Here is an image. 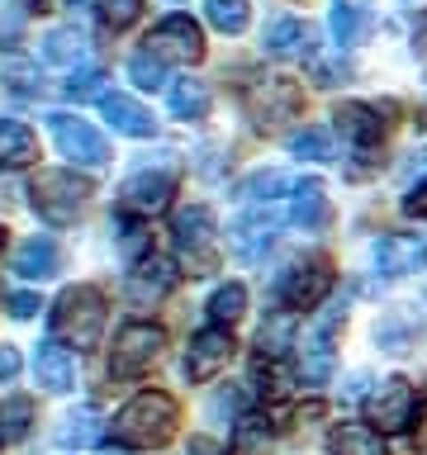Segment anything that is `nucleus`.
<instances>
[{"instance_id":"obj_1","label":"nucleus","mask_w":427,"mask_h":455,"mask_svg":"<svg viewBox=\"0 0 427 455\" xmlns=\"http://www.w3.org/2000/svg\"><path fill=\"white\" fill-rule=\"evenodd\" d=\"M176 422H181V408L176 398L162 394V389H142L138 398H128L114 418V441L119 446H138V451H157L176 436Z\"/></svg>"},{"instance_id":"obj_2","label":"nucleus","mask_w":427,"mask_h":455,"mask_svg":"<svg viewBox=\"0 0 427 455\" xmlns=\"http://www.w3.org/2000/svg\"><path fill=\"white\" fill-rule=\"evenodd\" d=\"M100 327H105V294L95 284H77V290H67L52 304V332L67 347L91 351L100 341Z\"/></svg>"},{"instance_id":"obj_3","label":"nucleus","mask_w":427,"mask_h":455,"mask_svg":"<svg viewBox=\"0 0 427 455\" xmlns=\"http://www.w3.org/2000/svg\"><path fill=\"white\" fill-rule=\"evenodd\" d=\"M28 195H34V209L43 213V219L62 228V223L77 219V209L85 204L91 180L77 176V171H38L34 185H28Z\"/></svg>"},{"instance_id":"obj_4","label":"nucleus","mask_w":427,"mask_h":455,"mask_svg":"<svg viewBox=\"0 0 427 455\" xmlns=\"http://www.w3.org/2000/svg\"><path fill=\"white\" fill-rule=\"evenodd\" d=\"M171 237H176V251L190 266V275H209L219 266V251H214V213L205 204L181 209L176 223H171Z\"/></svg>"},{"instance_id":"obj_5","label":"nucleus","mask_w":427,"mask_h":455,"mask_svg":"<svg viewBox=\"0 0 427 455\" xmlns=\"http://www.w3.org/2000/svg\"><path fill=\"white\" fill-rule=\"evenodd\" d=\"M166 347V332L162 327H152V323H128L119 327V337H114V355H109V375L114 379H133L142 375L157 355H162Z\"/></svg>"},{"instance_id":"obj_6","label":"nucleus","mask_w":427,"mask_h":455,"mask_svg":"<svg viewBox=\"0 0 427 455\" xmlns=\"http://www.w3.org/2000/svg\"><path fill=\"white\" fill-rule=\"evenodd\" d=\"M48 133L62 148V156H71L77 166H105L109 162V142L95 133L85 119H71V114H48Z\"/></svg>"},{"instance_id":"obj_7","label":"nucleus","mask_w":427,"mask_h":455,"mask_svg":"<svg viewBox=\"0 0 427 455\" xmlns=\"http://www.w3.org/2000/svg\"><path fill=\"white\" fill-rule=\"evenodd\" d=\"M299 105H304V91H299L294 81H285V76L256 81L247 91V114H252V124H262V128H276L285 119H294Z\"/></svg>"},{"instance_id":"obj_8","label":"nucleus","mask_w":427,"mask_h":455,"mask_svg":"<svg viewBox=\"0 0 427 455\" xmlns=\"http://www.w3.org/2000/svg\"><path fill=\"white\" fill-rule=\"evenodd\" d=\"M152 48L162 62H199L205 57V34H199V24L190 20V14H171V20H162L148 34Z\"/></svg>"},{"instance_id":"obj_9","label":"nucleus","mask_w":427,"mask_h":455,"mask_svg":"<svg viewBox=\"0 0 427 455\" xmlns=\"http://www.w3.org/2000/svg\"><path fill=\"white\" fill-rule=\"evenodd\" d=\"M370 422H380V432H404L418 412V394H413L408 379H380V389L370 394Z\"/></svg>"},{"instance_id":"obj_10","label":"nucleus","mask_w":427,"mask_h":455,"mask_svg":"<svg viewBox=\"0 0 427 455\" xmlns=\"http://www.w3.org/2000/svg\"><path fill=\"white\" fill-rule=\"evenodd\" d=\"M228 361H233V332H228V327H205V332L190 337V351H185V375H190L195 384L199 379H214Z\"/></svg>"},{"instance_id":"obj_11","label":"nucleus","mask_w":427,"mask_h":455,"mask_svg":"<svg viewBox=\"0 0 427 455\" xmlns=\"http://www.w3.org/2000/svg\"><path fill=\"white\" fill-rule=\"evenodd\" d=\"M327 290H333V270H327V261H299V266L285 270V280H280L285 308H313Z\"/></svg>"},{"instance_id":"obj_12","label":"nucleus","mask_w":427,"mask_h":455,"mask_svg":"<svg viewBox=\"0 0 427 455\" xmlns=\"http://www.w3.org/2000/svg\"><path fill=\"white\" fill-rule=\"evenodd\" d=\"M176 280H181V270L171 261H162V256H142V261L128 270V299H133L138 308L162 304V299L176 290Z\"/></svg>"},{"instance_id":"obj_13","label":"nucleus","mask_w":427,"mask_h":455,"mask_svg":"<svg viewBox=\"0 0 427 455\" xmlns=\"http://www.w3.org/2000/svg\"><path fill=\"white\" fill-rule=\"evenodd\" d=\"M171 190H176V180L166 171H138V176L124 180V209L128 213H162L171 204Z\"/></svg>"},{"instance_id":"obj_14","label":"nucleus","mask_w":427,"mask_h":455,"mask_svg":"<svg viewBox=\"0 0 427 455\" xmlns=\"http://www.w3.org/2000/svg\"><path fill=\"white\" fill-rule=\"evenodd\" d=\"M333 327H337V313H327V318L304 337V347H299V375H304V384H323L333 375V341H327Z\"/></svg>"},{"instance_id":"obj_15","label":"nucleus","mask_w":427,"mask_h":455,"mask_svg":"<svg viewBox=\"0 0 427 455\" xmlns=\"http://www.w3.org/2000/svg\"><path fill=\"white\" fill-rule=\"evenodd\" d=\"M327 28H333V38L342 43V48L366 43L370 28H375V10H370L366 0H333V10H327Z\"/></svg>"},{"instance_id":"obj_16","label":"nucleus","mask_w":427,"mask_h":455,"mask_svg":"<svg viewBox=\"0 0 427 455\" xmlns=\"http://www.w3.org/2000/svg\"><path fill=\"white\" fill-rule=\"evenodd\" d=\"M34 375L48 394H67L71 379H77V361H71V351L62 341H38L34 351Z\"/></svg>"},{"instance_id":"obj_17","label":"nucleus","mask_w":427,"mask_h":455,"mask_svg":"<svg viewBox=\"0 0 427 455\" xmlns=\"http://www.w3.org/2000/svg\"><path fill=\"white\" fill-rule=\"evenodd\" d=\"M100 114L109 119L114 133H128V138H152L157 133V119L148 109L138 105V100H128V95H100Z\"/></svg>"},{"instance_id":"obj_18","label":"nucleus","mask_w":427,"mask_h":455,"mask_svg":"<svg viewBox=\"0 0 427 455\" xmlns=\"http://www.w3.org/2000/svg\"><path fill=\"white\" fill-rule=\"evenodd\" d=\"M14 270H20L24 280H48L62 270V251H57L52 237H28L14 247Z\"/></svg>"},{"instance_id":"obj_19","label":"nucleus","mask_w":427,"mask_h":455,"mask_svg":"<svg viewBox=\"0 0 427 455\" xmlns=\"http://www.w3.org/2000/svg\"><path fill=\"white\" fill-rule=\"evenodd\" d=\"M276 228H280V213H247V219H238L233 228V251L238 256H247V261H256L266 247H270V237H276Z\"/></svg>"},{"instance_id":"obj_20","label":"nucleus","mask_w":427,"mask_h":455,"mask_svg":"<svg viewBox=\"0 0 427 455\" xmlns=\"http://www.w3.org/2000/svg\"><path fill=\"white\" fill-rule=\"evenodd\" d=\"M266 52H270V57H313L309 24H299V20H276V24L266 28Z\"/></svg>"},{"instance_id":"obj_21","label":"nucleus","mask_w":427,"mask_h":455,"mask_svg":"<svg viewBox=\"0 0 427 455\" xmlns=\"http://www.w3.org/2000/svg\"><path fill=\"white\" fill-rule=\"evenodd\" d=\"M38 156V138L28 124H14L5 119L0 124V166H28Z\"/></svg>"},{"instance_id":"obj_22","label":"nucleus","mask_w":427,"mask_h":455,"mask_svg":"<svg viewBox=\"0 0 427 455\" xmlns=\"http://www.w3.org/2000/svg\"><path fill=\"white\" fill-rule=\"evenodd\" d=\"M333 455H390V446H384V436L375 432V427L347 422V427L333 432Z\"/></svg>"},{"instance_id":"obj_23","label":"nucleus","mask_w":427,"mask_h":455,"mask_svg":"<svg viewBox=\"0 0 427 455\" xmlns=\"http://www.w3.org/2000/svg\"><path fill=\"white\" fill-rule=\"evenodd\" d=\"M290 219H294L299 228H323L327 219H333V209H327V195H323V185H318V180H304V185L294 190Z\"/></svg>"},{"instance_id":"obj_24","label":"nucleus","mask_w":427,"mask_h":455,"mask_svg":"<svg viewBox=\"0 0 427 455\" xmlns=\"http://www.w3.org/2000/svg\"><path fill=\"white\" fill-rule=\"evenodd\" d=\"M85 34L81 28H52L48 38H43V62H52V67H77L81 57H85Z\"/></svg>"},{"instance_id":"obj_25","label":"nucleus","mask_w":427,"mask_h":455,"mask_svg":"<svg viewBox=\"0 0 427 455\" xmlns=\"http://www.w3.org/2000/svg\"><path fill=\"white\" fill-rule=\"evenodd\" d=\"M337 128L347 133L351 142H361V148H370V142L380 138V114L370 109V105H337Z\"/></svg>"},{"instance_id":"obj_26","label":"nucleus","mask_w":427,"mask_h":455,"mask_svg":"<svg viewBox=\"0 0 427 455\" xmlns=\"http://www.w3.org/2000/svg\"><path fill=\"white\" fill-rule=\"evenodd\" d=\"M233 455H266L270 451V422L256 418V412H247V418H238L233 427V446H228Z\"/></svg>"},{"instance_id":"obj_27","label":"nucleus","mask_w":427,"mask_h":455,"mask_svg":"<svg viewBox=\"0 0 427 455\" xmlns=\"http://www.w3.org/2000/svg\"><path fill=\"white\" fill-rule=\"evenodd\" d=\"M171 114H176V119H205L209 114V85L205 81H176L171 85Z\"/></svg>"},{"instance_id":"obj_28","label":"nucleus","mask_w":427,"mask_h":455,"mask_svg":"<svg viewBox=\"0 0 427 455\" xmlns=\"http://www.w3.org/2000/svg\"><path fill=\"white\" fill-rule=\"evenodd\" d=\"M62 446H91V441H100V408L95 403H85V408H77L71 418L62 422Z\"/></svg>"},{"instance_id":"obj_29","label":"nucleus","mask_w":427,"mask_h":455,"mask_svg":"<svg viewBox=\"0 0 427 455\" xmlns=\"http://www.w3.org/2000/svg\"><path fill=\"white\" fill-rule=\"evenodd\" d=\"M28 427H34V398H10L5 408H0V441H24L28 436Z\"/></svg>"},{"instance_id":"obj_30","label":"nucleus","mask_w":427,"mask_h":455,"mask_svg":"<svg viewBox=\"0 0 427 455\" xmlns=\"http://www.w3.org/2000/svg\"><path fill=\"white\" fill-rule=\"evenodd\" d=\"M280 190H299V180L290 176V171H256V176H247L238 185L242 199H276Z\"/></svg>"},{"instance_id":"obj_31","label":"nucleus","mask_w":427,"mask_h":455,"mask_svg":"<svg viewBox=\"0 0 427 455\" xmlns=\"http://www.w3.org/2000/svg\"><path fill=\"white\" fill-rule=\"evenodd\" d=\"M262 355H285V347H294V308L270 313V323L262 327Z\"/></svg>"},{"instance_id":"obj_32","label":"nucleus","mask_w":427,"mask_h":455,"mask_svg":"<svg viewBox=\"0 0 427 455\" xmlns=\"http://www.w3.org/2000/svg\"><path fill=\"white\" fill-rule=\"evenodd\" d=\"M205 14H209L214 28H223V34H242V28H247V20H252L247 0H209Z\"/></svg>"},{"instance_id":"obj_33","label":"nucleus","mask_w":427,"mask_h":455,"mask_svg":"<svg viewBox=\"0 0 427 455\" xmlns=\"http://www.w3.org/2000/svg\"><path fill=\"white\" fill-rule=\"evenodd\" d=\"M242 313H247V290H242V284H223V290H214V299H209V318L214 323H238Z\"/></svg>"},{"instance_id":"obj_34","label":"nucleus","mask_w":427,"mask_h":455,"mask_svg":"<svg viewBox=\"0 0 427 455\" xmlns=\"http://www.w3.org/2000/svg\"><path fill=\"white\" fill-rule=\"evenodd\" d=\"M290 152L309 156V162H327V156H333V133H327V128H304V133L290 138Z\"/></svg>"},{"instance_id":"obj_35","label":"nucleus","mask_w":427,"mask_h":455,"mask_svg":"<svg viewBox=\"0 0 427 455\" xmlns=\"http://www.w3.org/2000/svg\"><path fill=\"white\" fill-rule=\"evenodd\" d=\"M413 332H418V318H413V313H404V318L394 313V318H384V323L375 327V337H380L384 351H404Z\"/></svg>"},{"instance_id":"obj_36","label":"nucleus","mask_w":427,"mask_h":455,"mask_svg":"<svg viewBox=\"0 0 427 455\" xmlns=\"http://www.w3.org/2000/svg\"><path fill=\"white\" fill-rule=\"evenodd\" d=\"M375 261H380L384 275H404L408 261H413V247H408V242H399V237H380L375 242Z\"/></svg>"},{"instance_id":"obj_37","label":"nucleus","mask_w":427,"mask_h":455,"mask_svg":"<svg viewBox=\"0 0 427 455\" xmlns=\"http://www.w3.org/2000/svg\"><path fill=\"white\" fill-rule=\"evenodd\" d=\"M128 76H133L142 91H157V85L166 81V62L157 52H138V57H128Z\"/></svg>"},{"instance_id":"obj_38","label":"nucleus","mask_w":427,"mask_h":455,"mask_svg":"<svg viewBox=\"0 0 427 455\" xmlns=\"http://www.w3.org/2000/svg\"><path fill=\"white\" fill-rule=\"evenodd\" d=\"M95 10L109 28H128L142 14V0H95Z\"/></svg>"},{"instance_id":"obj_39","label":"nucleus","mask_w":427,"mask_h":455,"mask_svg":"<svg viewBox=\"0 0 427 455\" xmlns=\"http://www.w3.org/2000/svg\"><path fill=\"white\" fill-rule=\"evenodd\" d=\"M342 76H347V62H342V52H333V57H313V81H318V85H337Z\"/></svg>"},{"instance_id":"obj_40","label":"nucleus","mask_w":427,"mask_h":455,"mask_svg":"<svg viewBox=\"0 0 427 455\" xmlns=\"http://www.w3.org/2000/svg\"><path fill=\"white\" fill-rule=\"evenodd\" d=\"M100 81H105L100 71H81V76L67 81V95L71 100H91V95H100Z\"/></svg>"},{"instance_id":"obj_41","label":"nucleus","mask_w":427,"mask_h":455,"mask_svg":"<svg viewBox=\"0 0 427 455\" xmlns=\"http://www.w3.org/2000/svg\"><path fill=\"white\" fill-rule=\"evenodd\" d=\"M5 304H10V313H14V318H34V313H38V294H10L5 299Z\"/></svg>"},{"instance_id":"obj_42","label":"nucleus","mask_w":427,"mask_h":455,"mask_svg":"<svg viewBox=\"0 0 427 455\" xmlns=\"http://www.w3.org/2000/svg\"><path fill=\"white\" fill-rule=\"evenodd\" d=\"M142 247H148V233L133 223V228H124V256H138Z\"/></svg>"},{"instance_id":"obj_43","label":"nucleus","mask_w":427,"mask_h":455,"mask_svg":"<svg viewBox=\"0 0 427 455\" xmlns=\"http://www.w3.org/2000/svg\"><path fill=\"white\" fill-rule=\"evenodd\" d=\"M404 209L413 213V219H427V180L418 185V190H413L408 199H404Z\"/></svg>"},{"instance_id":"obj_44","label":"nucleus","mask_w":427,"mask_h":455,"mask_svg":"<svg viewBox=\"0 0 427 455\" xmlns=\"http://www.w3.org/2000/svg\"><path fill=\"white\" fill-rule=\"evenodd\" d=\"M14 375H20V351L0 347V379H14Z\"/></svg>"},{"instance_id":"obj_45","label":"nucleus","mask_w":427,"mask_h":455,"mask_svg":"<svg viewBox=\"0 0 427 455\" xmlns=\"http://www.w3.org/2000/svg\"><path fill=\"white\" fill-rule=\"evenodd\" d=\"M185 455H223V451L214 446V441H205V436H195L190 446H185Z\"/></svg>"},{"instance_id":"obj_46","label":"nucleus","mask_w":427,"mask_h":455,"mask_svg":"<svg viewBox=\"0 0 427 455\" xmlns=\"http://www.w3.org/2000/svg\"><path fill=\"white\" fill-rule=\"evenodd\" d=\"M418 446H427V412H423V427H418Z\"/></svg>"},{"instance_id":"obj_47","label":"nucleus","mask_w":427,"mask_h":455,"mask_svg":"<svg viewBox=\"0 0 427 455\" xmlns=\"http://www.w3.org/2000/svg\"><path fill=\"white\" fill-rule=\"evenodd\" d=\"M418 43H427V14H423V24H418Z\"/></svg>"},{"instance_id":"obj_48","label":"nucleus","mask_w":427,"mask_h":455,"mask_svg":"<svg viewBox=\"0 0 427 455\" xmlns=\"http://www.w3.org/2000/svg\"><path fill=\"white\" fill-rule=\"evenodd\" d=\"M28 5H34V10H43V5H48V0H28Z\"/></svg>"},{"instance_id":"obj_49","label":"nucleus","mask_w":427,"mask_h":455,"mask_svg":"<svg viewBox=\"0 0 427 455\" xmlns=\"http://www.w3.org/2000/svg\"><path fill=\"white\" fill-rule=\"evenodd\" d=\"M109 455H124V451H109Z\"/></svg>"},{"instance_id":"obj_50","label":"nucleus","mask_w":427,"mask_h":455,"mask_svg":"<svg viewBox=\"0 0 427 455\" xmlns=\"http://www.w3.org/2000/svg\"><path fill=\"white\" fill-rule=\"evenodd\" d=\"M0 237H5V233H0Z\"/></svg>"},{"instance_id":"obj_51","label":"nucleus","mask_w":427,"mask_h":455,"mask_svg":"<svg viewBox=\"0 0 427 455\" xmlns=\"http://www.w3.org/2000/svg\"><path fill=\"white\" fill-rule=\"evenodd\" d=\"M423 114H427V109H423Z\"/></svg>"}]
</instances>
